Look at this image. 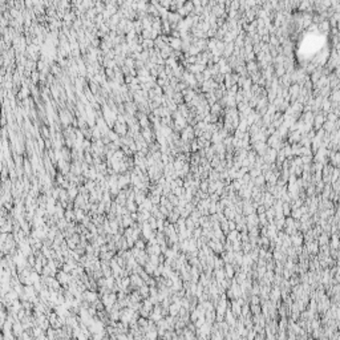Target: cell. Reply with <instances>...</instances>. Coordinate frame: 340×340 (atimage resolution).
Masks as SVG:
<instances>
[{
	"label": "cell",
	"instance_id": "1",
	"mask_svg": "<svg viewBox=\"0 0 340 340\" xmlns=\"http://www.w3.org/2000/svg\"><path fill=\"white\" fill-rule=\"evenodd\" d=\"M23 332H24V328H23L21 323H20V322L13 323V324H12V333L16 336V339H18L19 336H21Z\"/></svg>",
	"mask_w": 340,
	"mask_h": 340
},
{
	"label": "cell",
	"instance_id": "2",
	"mask_svg": "<svg viewBox=\"0 0 340 340\" xmlns=\"http://www.w3.org/2000/svg\"><path fill=\"white\" fill-rule=\"evenodd\" d=\"M157 338H158L157 330H154V331H148V332L145 333V339H146V340H157Z\"/></svg>",
	"mask_w": 340,
	"mask_h": 340
},
{
	"label": "cell",
	"instance_id": "3",
	"mask_svg": "<svg viewBox=\"0 0 340 340\" xmlns=\"http://www.w3.org/2000/svg\"><path fill=\"white\" fill-rule=\"evenodd\" d=\"M210 340H225V336L219 331H215V332H213L210 335Z\"/></svg>",
	"mask_w": 340,
	"mask_h": 340
},
{
	"label": "cell",
	"instance_id": "4",
	"mask_svg": "<svg viewBox=\"0 0 340 340\" xmlns=\"http://www.w3.org/2000/svg\"><path fill=\"white\" fill-rule=\"evenodd\" d=\"M279 298H281V291H279V288H275L271 294V299H272V302H276L279 300Z\"/></svg>",
	"mask_w": 340,
	"mask_h": 340
},
{
	"label": "cell",
	"instance_id": "5",
	"mask_svg": "<svg viewBox=\"0 0 340 340\" xmlns=\"http://www.w3.org/2000/svg\"><path fill=\"white\" fill-rule=\"evenodd\" d=\"M259 305L258 304H251V312L254 314V315H259L261 314V310H259Z\"/></svg>",
	"mask_w": 340,
	"mask_h": 340
},
{
	"label": "cell",
	"instance_id": "6",
	"mask_svg": "<svg viewBox=\"0 0 340 340\" xmlns=\"http://www.w3.org/2000/svg\"><path fill=\"white\" fill-rule=\"evenodd\" d=\"M233 274H234V271H233V267H231V264H227V266H226V274H225V275H227L228 278H231V276H233Z\"/></svg>",
	"mask_w": 340,
	"mask_h": 340
},
{
	"label": "cell",
	"instance_id": "7",
	"mask_svg": "<svg viewBox=\"0 0 340 340\" xmlns=\"http://www.w3.org/2000/svg\"><path fill=\"white\" fill-rule=\"evenodd\" d=\"M300 217H302V211L299 210V209H298V210H294V211H292V218H298V219H299Z\"/></svg>",
	"mask_w": 340,
	"mask_h": 340
},
{
	"label": "cell",
	"instance_id": "8",
	"mask_svg": "<svg viewBox=\"0 0 340 340\" xmlns=\"http://www.w3.org/2000/svg\"><path fill=\"white\" fill-rule=\"evenodd\" d=\"M140 294H142L144 296H148V294H149V288L145 287V286H142V288L140 290Z\"/></svg>",
	"mask_w": 340,
	"mask_h": 340
},
{
	"label": "cell",
	"instance_id": "9",
	"mask_svg": "<svg viewBox=\"0 0 340 340\" xmlns=\"http://www.w3.org/2000/svg\"><path fill=\"white\" fill-rule=\"evenodd\" d=\"M292 241H294V243H296V245H300L302 243V236H296V235H294L292 236Z\"/></svg>",
	"mask_w": 340,
	"mask_h": 340
},
{
	"label": "cell",
	"instance_id": "10",
	"mask_svg": "<svg viewBox=\"0 0 340 340\" xmlns=\"http://www.w3.org/2000/svg\"><path fill=\"white\" fill-rule=\"evenodd\" d=\"M319 241H320V243H322V245H325V243L328 242V236L324 234V235H322V236H320V239H319Z\"/></svg>",
	"mask_w": 340,
	"mask_h": 340
},
{
	"label": "cell",
	"instance_id": "11",
	"mask_svg": "<svg viewBox=\"0 0 340 340\" xmlns=\"http://www.w3.org/2000/svg\"><path fill=\"white\" fill-rule=\"evenodd\" d=\"M251 304H259V298H258V296H253V299H251Z\"/></svg>",
	"mask_w": 340,
	"mask_h": 340
},
{
	"label": "cell",
	"instance_id": "12",
	"mask_svg": "<svg viewBox=\"0 0 340 340\" xmlns=\"http://www.w3.org/2000/svg\"><path fill=\"white\" fill-rule=\"evenodd\" d=\"M194 340H197V338H195V339H194Z\"/></svg>",
	"mask_w": 340,
	"mask_h": 340
},
{
	"label": "cell",
	"instance_id": "13",
	"mask_svg": "<svg viewBox=\"0 0 340 340\" xmlns=\"http://www.w3.org/2000/svg\"><path fill=\"white\" fill-rule=\"evenodd\" d=\"M90 340H93V339H90Z\"/></svg>",
	"mask_w": 340,
	"mask_h": 340
}]
</instances>
